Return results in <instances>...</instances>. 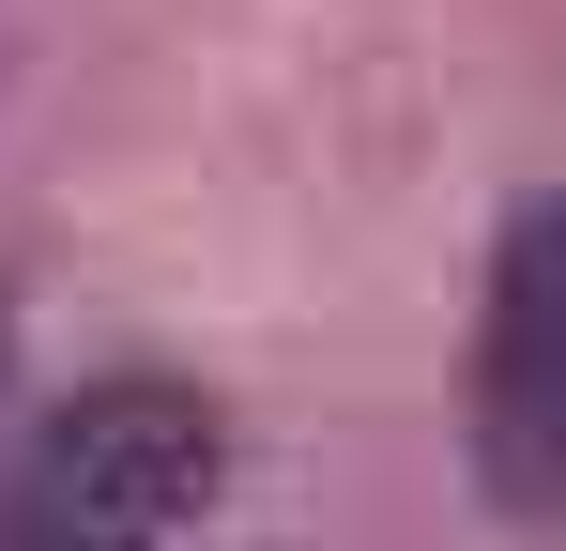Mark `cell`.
Returning <instances> with one entry per match:
<instances>
[{
	"mask_svg": "<svg viewBox=\"0 0 566 551\" xmlns=\"http://www.w3.org/2000/svg\"><path fill=\"white\" fill-rule=\"evenodd\" d=\"M214 475H230V414L169 367H107L0 475V551H169V521L214 506Z\"/></svg>",
	"mask_w": 566,
	"mask_h": 551,
	"instance_id": "cell-1",
	"label": "cell"
},
{
	"mask_svg": "<svg viewBox=\"0 0 566 551\" xmlns=\"http://www.w3.org/2000/svg\"><path fill=\"white\" fill-rule=\"evenodd\" d=\"M474 490L505 537H566V184H521L474 276Z\"/></svg>",
	"mask_w": 566,
	"mask_h": 551,
	"instance_id": "cell-2",
	"label": "cell"
}]
</instances>
